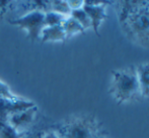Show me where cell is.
Returning a JSON list of instances; mask_svg holds the SVG:
<instances>
[{"instance_id":"obj_1","label":"cell","mask_w":149,"mask_h":138,"mask_svg":"<svg viewBox=\"0 0 149 138\" xmlns=\"http://www.w3.org/2000/svg\"><path fill=\"white\" fill-rule=\"evenodd\" d=\"M119 23L134 43L149 49V1H113Z\"/></svg>"},{"instance_id":"obj_2","label":"cell","mask_w":149,"mask_h":138,"mask_svg":"<svg viewBox=\"0 0 149 138\" xmlns=\"http://www.w3.org/2000/svg\"><path fill=\"white\" fill-rule=\"evenodd\" d=\"M52 129L59 138H109L104 124L92 114L69 116Z\"/></svg>"},{"instance_id":"obj_3","label":"cell","mask_w":149,"mask_h":138,"mask_svg":"<svg viewBox=\"0 0 149 138\" xmlns=\"http://www.w3.org/2000/svg\"><path fill=\"white\" fill-rule=\"evenodd\" d=\"M112 75L113 81L109 93L119 105L124 102L143 100L136 67L130 66L125 69L113 71Z\"/></svg>"},{"instance_id":"obj_4","label":"cell","mask_w":149,"mask_h":138,"mask_svg":"<svg viewBox=\"0 0 149 138\" xmlns=\"http://www.w3.org/2000/svg\"><path fill=\"white\" fill-rule=\"evenodd\" d=\"M9 23L22 29H26L28 31V38L31 41H36L40 38L42 30L46 27L45 12L39 10L26 12L24 15L10 20Z\"/></svg>"},{"instance_id":"obj_5","label":"cell","mask_w":149,"mask_h":138,"mask_svg":"<svg viewBox=\"0 0 149 138\" xmlns=\"http://www.w3.org/2000/svg\"><path fill=\"white\" fill-rule=\"evenodd\" d=\"M33 106H36V104L33 101H28L19 97L14 99L0 98V122L6 123L10 115L26 110Z\"/></svg>"},{"instance_id":"obj_6","label":"cell","mask_w":149,"mask_h":138,"mask_svg":"<svg viewBox=\"0 0 149 138\" xmlns=\"http://www.w3.org/2000/svg\"><path fill=\"white\" fill-rule=\"evenodd\" d=\"M37 112V105L26 110L16 112L8 117L7 123L12 128L15 129L17 132H26V131H28L26 128L30 127L31 123L33 122V119H35Z\"/></svg>"},{"instance_id":"obj_7","label":"cell","mask_w":149,"mask_h":138,"mask_svg":"<svg viewBox=\"0 0 149 138\" xmlns=\"http://www.w3.org/2000/svg\"><path fill=\"white\" fill-rule=\"evenodd\" d=\"M107 6H108V4H104L100 6H89L86 4H83V10L88 15L90 22H91V27L93 28L94 32L97 36H100V31H98L100 25L104 19L108 18V14L106 12Z\"/></svg>"},{"instance_id":"obj_8","label":"cell","mask_w":149,"mask_h":138,"mask_svg":"<svg viewBox=\"0 0 149 138\" xmlns=\"http://www.w3.org/2000/svg\"><path fill=\"white\" fill-rule=\"evenodd\" d=\"M40 38L42 43H48V41H63L64 43L66 41V36H65L62 25L46 26L42 30Z\"/></svg>"},{"instance_id":"obj_9","label":"cell","mask_w":149,"mask_h":138,"mask_svg":"<svg viewBox=\"0 0 149 138\" xmlns=\"http://www.w3.org/2000/svg\"><path fill=\"white\" fill-rule=\"evenodd\" d=\"M138 81L142 97L149 98V64H141L136 67Z\"/></svg>"},{"instance_id":"obj_10","label":"cell","mask_w":149,"mask_h":138,"mask_svg":"<svg viewBox=\"0 0 149 138\" xmlns=\"http://www.w3.org/2000/svg\"><path fill=\"white\" fill-rule=\"evenodd\" d=\"M62 27L65 32L66 39L70 38L71 36H73V35L76 34V33H84V30H85V29L80 25V23L77 22L76 20L71 17V16H68V17L63 21Z\"/></svg>"},{"instance_id":"obj_11","label":"cell","mask_w":149,"mask_h":138,"mask_svg":"<svg viewBox=\"0 0 149 138\" xmlns=\"http://www.w3.org/2000/svg\"><path fill=\"white\" fill-rule=\"evenodd\" d=\"M70 16L72 18H74L77 22H79L80 25L82 26L84 29L91 27V22H90V19H89L88 15L86 14V12L83 10V8L71 10Z\"/></svg>"},{"instance_id":"obj_12","label":"cell","mask_w":149,"mask_h":138,"mask_svg":"<svg viewBox=\"0 0 149 138\" xmlns=\"http://www.w3.org/2000/svg\"><path fill=\"white\" fill-rule=\"evenodd\" d=\"M50 11H54L65 16H70L71 9L65 0H52L50 1Z\"/></svg>"},{"instance_id":"obj_13","label":"cell","mask_w":149,"mask_h":138,"mask_svg":"<svg viewBox=\"0 0 149 138\" xmlns=\"http://www.w3.org/2000/svg\"><path fill=\"white\" fill-rule=\"evenodd\" d=\"M68 16L62 15L60 13L54 11H48L45 12V24L46 26H57L62 25L64 21Z\"/></svg>"},{"instance_id":"obj_14","label":"cell","mask_w":149,"mask_h":138,"mask_svg":"<svg viewBox=\"0 0 149 138\" xmlns=\"http://www.w3.org/2000/svg\"><path fill=\"white\" fill-rule=\"evenodd\" d=\"M26 132H17L7 122H0V138H22Z\"/></svg>"},{"instance_id":"obj_15","label":"cell","mask_w":149,"mask_h":138,"mask_svg":"<svg viewBox=\"0 0 149 138\" xmlns=\"http://www.w3.org/2000/svg\"><path fill=\"white\" fill-rule=\"evenodd\" d=\"M0 98H6V99H14L16 98L15 95L12 94L8 85L0 81Z\"/></svg>"},{"instance_id":"obj_16","label":"cell","mask_w":149,"mask_h":138,"mask_svg":"<svg viewBox=\"0 0 149 138\" xmlns=\"http://www.w3.org/2000/svg\"><path fill=\"white\" fill-rule=\"evenodd\" d=\"M67 4L70 7L71 10H75V9H79V8L83 7V4L84 1L83 0H66Z\"/></svg>"},{"instance_id":"obj_17","label":"cell","mask_w":149,"mask_h":138,"mask_svg":"<svg viewBox=\"0 0 149 138\" xmlns=\"http://www.w3.org/2000/svg\"><path fill=\"white\" fill-rule=\"evenodd\" d=\"M45 133L42 131H30L28 130L22 138H43Z\"/></svg>"},{"instance_id":"obj_18","label":"cell","mask_w":149,"mask_h":138,"mask_svg":"<svg viewBox=\"0 0 149 138\" xmlns=\"http://www.w3.org/2000/svg\"><path fill=\"white\" fill-rule=\"evenodd\" d=\"M43 138H59L56 135L55 132H53V131H51V132H48V133H45L44 134Z\"/></svg>"}]
</instances>
